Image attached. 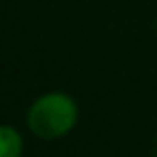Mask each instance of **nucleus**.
<instances>
[{"label": "nucleus", "mask_w": 157, "mask_h": 157, "mask_svg": "<svg viewBox=\"0 0 157 157\" xmlns=\"http://www.w3.org/2000/svg\"><path fill=\"white\" fill-rule=\"evenodd\" d=\"M26 123L30 131L43 140L63 138L78 123V103L67 93H45L30 105Z\"/></svg>", "instance_id": "1"}, {"label": "nucleus", "mask_w": 157, "mask_h": 157, "mask_svg": "<svg viewBox=\"0 0 157 157\" xmlns=\"http://www.w3.org/2000/svg\"><path fill=\"white\" fill-rule=\"evenodd\" d=\"M24 140L11 125H0V157H22Z\"/></svg>", "instance_id": "2"}]
</instances>
